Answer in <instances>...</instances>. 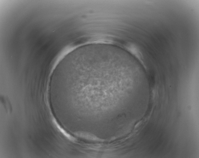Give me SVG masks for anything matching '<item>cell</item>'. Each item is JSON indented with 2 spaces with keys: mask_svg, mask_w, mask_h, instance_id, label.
Listing matches in <instances>:
<instances>
[{
  "mask_svg": "<svg viewBox=\"0 0 199 158\" xmlns=\"http://www.w3.org/2000/svg\"><path fill=\"white\" fill-rule=\"evenodd\" d=\"M53 122L56 126L58 130L62 133L65 137L67 138L69 140L72 141H74L75 139L72 136L68 134L64 129L61 127L60 125L58 124L56 120L54 118L53 119Z\"/></svg>",
  "mask_w": 199,
  "mask_h": 158,
  "instance_id": "obj_1",
  "label": "cell"
}]
</instances>
